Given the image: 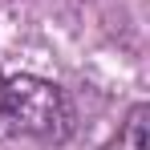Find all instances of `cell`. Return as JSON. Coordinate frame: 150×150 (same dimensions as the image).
I'll return each instance as SVG.
<instances>
[{
	"label": "cell",
	"mask_w": 150,
	"mask_h": 150,
	"mask_svg": "<svg viewBox=\"0 0 150 150\" xmlns=\"http://www.w3.org/2000/svg\"><path fill=\"white\" fill-rule=\"evenodd\" d=\"M118 150H150V105H134L122 122V138H118Z\"/></svg>",
	"instance_id": "obj_2"
},
{
	"label": "cell",
	"mask_w": 150,
	"mask_h": 150,
	"mask_svg": "<svg viewBox=\"0 0 150 150\" xmlns=\"http://www.w3.org/2000/svg\"><path fill=\"white\" fill-rule=\"evenodd\" d=\"M0 122H8L16 134L57 142L73 126V105H69L61 85H53V81H45L37 73H16V77H4Z\"/></svg>",
	"instance_id": "obj_1"
},
{
	"label": "cell",
	"mask_w": 150,
	"mask_h": 150,
	"mask_svg": "<svg viewBox=\"0 0 150 150\" xmlns=\"http://www.w3.org/2000/svg\"><path fill=\"white\" fill-rule=\"evenodd\" d=\"M0 93H4V73H0Z\"/></svg>",
	"instance_id": "obj_3"
}]
</instances>
